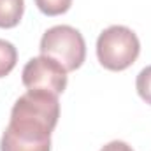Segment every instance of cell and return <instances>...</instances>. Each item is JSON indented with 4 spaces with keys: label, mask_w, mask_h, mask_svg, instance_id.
I'll list each match as a JSON object with an SVG mask.
<instances>
[{
    "label": "cell",
    "mask_w": 151,
    "mask_h": 151,
    "mask_svg": "<svg viewBox=\"0 0 151 151\" xmlns=\"http://www.w3.org/2000/svg\"><path fill=\"white\" fill-rule=\"evenodd\" d=\"M18 62V51L12 42L0 39V77L11 74V70L16 67Z\"/></svg>",
    "instance_id": "cell-6"
},
{
    "label": "cell",
    "mask_w": 151,
    "mask_h": 151,
    "mask_svg": "<svg viewBox=\"0 0 151 151\" xmlns=\"http://www.w3.org/2000/svg\"><path fill=\"white\" fill-rule=\"evenodd\" d=\"M21 81L28 91H47L60 95L67 88V70L49 56H35L27 62L21 72Z\"/></svg>",
    "instance_id": "cell-4"
},
{
    "label": "cell",
    "mask_w": 151,
    "mask_h": 151,
    "mask_svg": "<svg viewBox=\"0 0 151 151\" xmlns=\"http://www.w3.org/2000/svg\"><path fill=\"white\" fill-rule=\"evenodd\" d=\"M60 118L58 95L27 91L11 111L0 139V151H51V132Z\"/></svg>",
    "instance_id": "cell-1"
},
{
    "label": "cell",
    "mask_w": 151,
    "mask_h": 151,
    "mask_svg": "<svg viewBox=\"0 0 151 151\" xmlns=\"http://www.w3.org/2000/svg\"><path fill=\"white\" fill-rule=\"evenodd\" d=\"M141 53V42L134 30L123 25L106 28L97 39V58L107 70L119 72L135 63Z\"/></svg>",
    "instance_id": "cell-2"
},
{
    "label": "cell",
    "mask_w": 151,
    "mask_h": 151,
    "mask_svg": "<svg viewBox=\"0 0 151 151\" xmlns=\"http://www.w3.org/2000/svg\"><path fill=\"white\" fill-rule=\"evenodd\" d=\"M35 5L46 16H60L70 9L72 0H35Z\"/></svg>",
    "instance_id": "cell-7"
},
{
    "label": "cell",
    "mask_w": 151,
    "mask_h": 151,
    "mask_svg": "<svg viewBox=\"0 0 151 151\" xmlns=\"http://www.w3.org/2000/svg\"><path fill=\"white\" fill-rule=\"evenodd\" d=\"M39 49L40 55L56 60L67 72L79 69L86 58L84 37L70 25H56L46 30Z\"/></svg>",
    "instance_id": "cell-3"
},
{
    "label": "cell",
    "mask_w": 151,
    "mask_h": 151,
    "mask_svg": "<svg viewBox=\"0 0 151 151\" xmlns=\"http://www.w3.org/2000/svg\"><path fill=\"white\" fill-rule=\"evenodd\" d=\"M135 88H137V93L139 97L151 106V65L144 67L135 79Z\"/></svg>",
    "instance_id": "cell-8"
},
{
    "label": "cell",
    "mask_w": 151,
    "mask_h": 151,
    "mask_svg": "<svg viewBox=\"0 0 151 151\" xmlns=\"http://www.w3.org/2000/svg\"><path fill=\"white\" fill-rule=\"evenodd\" d=\"M100 151H134V150H132V146H128L123 141H111V142H107Z\"/></svg>",
    "instance_id": "cell-9"
},
{
    "label": "cell",
    "mask_w": 151,
    "mask_h": 151,
    "mask_svg": "<svg viewBox=\"0 0 151 151\" xmlns=\"http://www.w3.org/2000/svg\"><path fill=\"white\" fill-rule=\"evenodd\" d=\"M25 12V0H0V28H14Z\"/></svg>",
    "instance_id": "cell-5"
}]
</instances>
